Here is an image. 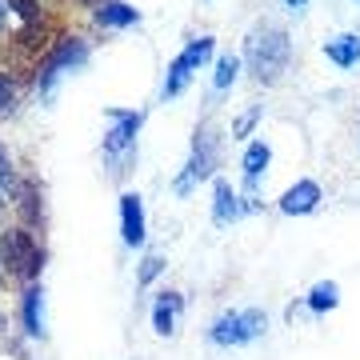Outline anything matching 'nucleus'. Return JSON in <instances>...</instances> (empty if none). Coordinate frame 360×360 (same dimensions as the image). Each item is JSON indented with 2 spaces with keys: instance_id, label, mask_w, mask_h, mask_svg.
<instances>
[{
  "instance_id": "nucleus-10",
  "label": "nucleus",
  "mask_w": 360,
  "mask_h": 360,
  "mask_svg": "<svg viewBox=\"0 0 360 360\" xmlns=\"http://www.w3.org/2000/svg\"><path fill=\"white\" fill-rule=\"evenodd\" d=\"M184 309V296L180 292H160L156 296V309H153V328L160 336H172L176 333V316Z\"/></svg>"
},
{
  "instance_id": "nucleus-27",
  "label": "nucleus",
  "mask_w": 360,
  "mask_h": 360,
  "mask_svg": "<svg viewBox=\"0 0 360 360\" xmlns=\"http://www.w3.org/2000/svg\"><path fill=\"white\" fill-rule=\"evenodd\" d=\"M4 205H8V200H4V196H0V212H4Z\"/></svg>"
},
{
  "instance_id": "nucleus-7",
  "label": "nucleus",
  "mask_w": 360,
  "mask_h": 360,
  "mask_svg": "<svg viewBox=\"0 0 360 360\" xmlns=\"http://www.w3.org/2000/svg\"><path fill=\"white\" fill-rule=\"evenodd\" d=\"M316 205H321V184H316V180H296L292 188L281 196L284 217H309Z\"/></svg>"
},
{
  "instance_id": "nucleus-16",
  "label": "nucleus",
  "mask_w": 360,
  "mask_h": 360,
  "mask_svg": "<svg viewBox=\"0 0 360 360\" xmlns=\"http://www.w3.org/2000/svg\"><path fill=\"white\" fill-rule=\"evenodd\" d=\"M212 49H217V44H212V37H193L188 40V44H184V52H180V56H184V60H188V68H200V65H208V60H212Z\"/></svg>"
},
{
  "instance_id": "nucleus-3",
  "label": "nucleus",
  "mask_w": 360,
  "mask_h": 360,
  "mask_svg": "<svg viewBox=\"0 0 360 360\" xmlns=\"http://www.w3.org/2000/svg\"><path fill=\"white\" fill-rule=\"evenodd\" d=\"M264 328H269V316L260 309H245V312H224V316H217L212 328H208V336H212V345L232 348V345H248V340L264 336Z\"/></svg>"
},
{
  "instance_id": "nucleus-23",
  "label": "nucleus",
  "mask_w": 360,
  "mask_h": 360,
  "mask_svg": "<svg viewBox=\"0 0 360 360\" xmlns=\"http://www.w3.org/2000/svg\"><path fill=\"white\" fill-rule=\"evenodd\" d=\"M257 116H260V108H252V112H245L236 124H232V136H248V129L257 124Z\"/></svg>"
},
{
  "instance_id": "nucleus-2",
  "label": "nucleus",
  "mask_w": 360,
  "mask_h": 360,
  "mask_svg": "<svg viewBox=\"0 0 360 360\" xmlns=\"http://www.w3.org/2000/svg\"><path fill=\"white\" fill-rule=\"evenodd\" d=\"M0 269L16 276V281H37L40 269H44V252L37 248L32 232L28 229H8L0 232Z\"/></svg>"
},
{
  "instance_id": "nucleus-18",
  "label": "nucleus",
  "mask_w": 360,
  "mask_h": 360,
  "mask_svg": "<svg viewBox=\"0 0 360 360\" xmlns=\"http://www.w3.org/2000/svg\"><path fill=\"white\" fill-rule=\"evenodd\" d=\"M336 300H340V288H336L333 281H324V284H316V288L309 292V309H316V312L336 309Z\"/></svg>"
},
{
  "instance_id": "nucleus-6",
  "label": "nucleus",
  "mask_w": 360,
  "mask_h": 360,
  "mask_svg": "<svg viewBox=\"0 0 360 360\" xmlns=\"http://www.w3.org/2000/svg\"><path fill=\"white\" fill-rule=\"evenodd\" d=\"M108 116H112V129L104 132V156L132 153V144H136V132H141L144 116L141 112H120V108H108Z\"/></svg>"
},
{
  "instance_id": "nucleus-19",
  "label": "nucleus",
  "mask_w": 360,
  "mask_h": 360,
  "mask_svg": "<svg viewBox=\"0 0 360 360\" xmlns=\"http://www.w3.org/2000/svg\"><path fill=\"white\" fill-rule=\"evenodd\" d=\"M236 77H240V60H236L232 52H229V56H220V60H217V77H212V84H217L220 92H224V89H232V80H236Z\"/></svg>"
},
{
  "instance_id": "nucleus-13",
  "label": "nucleus",
  "mask_w": 360,
  "mask_h": 360,
  "mask_svg": "<svg viewBox=\"0 0 360 360\" xmlns=\"http://www.w3.org/2000/svg\"><path fill=\"white\" fill-rule=\"evenodd\" d=\"M136 20H141V13L132 4H120V0H108V4L96 8V25H104V28H129Z\"/></svg>"
},
{
  "instance_id": "nucleus-5",
  "label": "nucleus",
  "mask_w": 360,
  "mask_h": 360,
  "mask_svg": "<svg viewBox=\"0 0 360 360\" xmlns=\"http://www.w3.org/2000/svg\"><path fill=\"white\" fill-rule=\"evenodd\" d=\"M212 168H217V136H212V129H200L196 132V144H193V160H188V168H184V176L176 180V193L184 196L188 188H193L196 180L212 176Z\"/></svg>"
},
{
  "instance_id": "nucleus-24",
  "label": "nucleus",
  "mask_w": 360,
  "mask_h": 360,
  "mask_svg": "<svg viewBox=\"0 0 360 360\" xmlns=\"http://www.w3.org/2000/svg\"><path fill=\"white\" fill-rule=\"evenodd\" d=\"M8 16H13V4H8V0H0V32L8 28Z\"/></svg>"
},
{
  "instance_id": "nucleus-1",
  "label": "nucleus",
  "mask_w": 360,
  "mask_h": 360,
  "mask_svg": "<svg viewBox=\"0 0 360 360\" xmlns=\"http://www.w3.org/2000/svg\"><path fill=\"white\" fill-rule=\"evenodd\" d=\"M245 60L260 84H276L284 77L288 60H292V40H288V32L281 25L264 20V25H257L245 37Z\"/></svg>"
},
{
  "instance_id": "nucleus-15",
  "label": "nucleus",
  "mask_w": 360,
  "mask_h": 360,
  "mask_svg": "<svg viewBox=\"0 0 360 360\" xmlns=\"http://www.w3.org/2000/svg\"><path fill=\"white\" fill-rule=\"evenodd\" d=\"M188 80H193V68H188V60L184 56H176L172 65H168V72H165V89H160V96H180V92L188 89Z\"/></svg>"
},
{
  "instance_id": "nucleus-4",
  "label": "nucleus",
  "mask_w": 360,
  "mask_h": 360,
  "mask_svg": "<svg viewBox=\"0 0 360 360\" xmlns=\"http://www.w3.org/2000/svg\"><path fill=\"white\" fill-rule=\"evenodd\" d=\"M84 56H89V44H84L80 37H60V44H56V49L40 60V68H37V72H40V77H37L40 92L49 96V92L56 89V80L65 77V72H72L77 65H84Z\"/></svg>"
},
{
  "instance_id": "nucleus-14",
  "label": "nucleus",
  "mask_w": 360,
  "mask_h": 360,
  "mask_svg": "<svg viewBox=\"0 0 360 360\" xmlns=\"http://www.w3.org/2000/svg\"><path fill=\"white\" fill-rule=\"evenodd\" d=\"M269 160H272V148H269L264 141H252V144H248V153H245V180H248V188H257V180L264 176Z\"/></svg>"
},
{
  "instance_id": "nucleus-17",
  "label": "nucleus",
  "mask_w": 360,
  "mask_h": 360,
  "mask_svg": "<svg viewBox=\"0 0 360 360\" xmlns=\"http://www.w3.org/2000/svg\"><path fill=\"white\" fill-rule=\"evenodd\" d=\"M16 196H20V200H16V208H20V217H25V224H37L40 220V205H37V184H16Z\"/></svg>"
},
{
  "instance_id": "nucleus-12",
  "label": "nucleus",
  "mask_w": 360,
  "mask_h": 360,
  "mask_svg": "<svg viewBox=\"0 0 360 360\" xmlns=\"http://www.w3.org/2000/svg\"><path fill=\"white\" fill-rule=\"evenodd\" d=\"M240 212H245V205H240V196L232 193V184H229V180H217V205H212V220H217L220 229H229Z\"/></svg>"
},
{
  "instance_id": "nucleus-26",
  "label": "nucleus",
  "mask_w": 360,
  "mask_h": 360,
  "mask_svg": "<svg viewBox=\"0 0 360 360\" xmlns=\"http://www.w3.org/2000/svg\"><path fill=\"white\" fill-rule=\"evenodd\" d=\"M77 4H84V8H101V4H108V0H77Z\"/></svg>"
},
{
  "instance_id": "nucleus-22",
  "label": "nucleus",
  "mask_w": 360,
  "mask_h": 360,
  "mask_svg": "<svg viewBox=\"0 0 360 360\" xmlns=\"http://www.w3.org/2000/svg\"><path fill=\"white\" fill-rule=\"evenodd\" d=\"M160 269H165V260H160V257H148V260H144V269H141V276H136V281H141V284H153L156 276H160Z\"/></svg>"
},
{
  "instance_id": "nucleus-9",
  "label": "nucleus",
  "mask_w": 360,
  "mask_h": 360,
  "mask_svg": "<svg viewBox=\"0 0 360 360\" xmlns=\"http://www.w3.org/2000/svg\"><path fill=\"white\" fill-rule=\"evenodd\" d=\"M20 316H25V333L28 336H44V288L28 284L20 296Z\"/></svg>"
},
{
  "instance_id": "nucleus-20",
  "label": "nucleus",
  "mask_w": 360,
  "mask_h": 360,
  "mask_svg": "<svg viewBox=\"0 0 360 360\" xmlns=\"http://www.w3.org/2000/svg\"><path fill=\"white\" fill-rule=\"evenodd\" d=\"M13 101H16V80L13 72H0V116L13 108Z\"/></svg>"
},
{
  "instance_id": "nucleus-8",
  "label": "nucleus",
  "mask_w": 360,
  "mask_h": 360,
  "mask_svg": "<svg viewBox=\"0 0 360 360\" xmlns=\"http://www.w3.org/2000/svg\"><path fill=\"white\" fill-rule=\"evenodd\" d=\"M120 236H124V245L136 248L144 245V205L136 193H124L120 196Z\"/></svg>"
},
{
  "instance_id": "nucleus-25",
  "label": "nucleus",
  "mask_w": 360,
  "mask_h": 360,
  "mask_svg": "<svg viewBox=\"0 0 360 360\" xmlns=\"http://www.w3.org/2000/svg\"><path fill=\"white\" fill-rule=\"evenodd\" d=\"M284 8H288V13H296V16H300V13H304V8H309V0H284Z\"/></svg>"
},
{
  "instance_id": "nucleus-11",
  "label": "nucleus",
  "mask_w": 360,
  "mask_h": 360,
  "mask_svg": "<svg viewBox=\"0 0 360 360\" xmlns=\"http://www.w3.org/2000/svg\"><path fill=\"white\" fill-rule=\"evenodd\" d=\"M324 56H328L336 68L360 65V37H356V32H340V37L324 40Z\"/></svg>"
},
{
  "instance_id": "nucleus-21",
  "label": "nucleus",
  "mask_w": 360,
  "mask_h": 360,
  "mask_svg": "<svg viewBox=\"0 0 360 360\" xmlns=\"http://www.w3.org/2000/svg\"><path fill=\"white\" fill-rule=\"evenodd\" d=\"M0 188H16V168H13V156H8L4 144H0Z\"/></svg>"
}]
</instances>
